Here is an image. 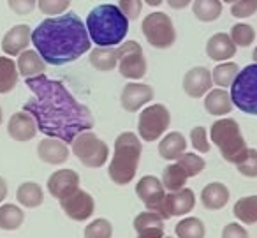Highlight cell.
<instances>
[{"label":"cell","instance_id":"25","mask_svg":"<svg viewBox=\"0 0 257 238\" xmlns=\"http://www.w3.org/2000/svg\"><path fill=\"white\" fill-rule=\"evenodd\" d=\"M16 201L25 208H37L44 201V191L36 182H23L16 191Z\"/></svg>","mask_w":257,"mask_h":238},{"label":"cell","instance_id":"16","mask_svg":"<svg viewBox=\"0 0 257 238\" xmlns=\"http://www.w3.org/2000/svg\"><path fill=\"white\" fill-rule=\"evenodd\" d=\"M46 187L48 192L60 201V199L67 198L69 194H72L76 189H79V175L74 170H69V168L57 170L48 178Z\"/></svg>","mask_w":257,"mask_h":238},{"label":"cell","instance_id":"20","mask_svg":"<svg viewBox=\"0 0 257 238\" xmlns=\"http://www.w3.org/2000/svg\"><path fill=\"white\" fill-rule=\"evenodd\" d=\"M236 44L232 43L231 36L224 32L213 34L206 43V55L215 62H227L236 55Z\"/></svg>","mask_w":257,"mask_h":238},{"label":"cell","instance_id":"17","mask_svg":"<svg viewBox=\"0 0 257 238\" xmlns=\"http://www.w3.org/2000/svg\"><path fill=\"white\" fill-rule=\"evenodd\" d=\"M37 131L39 129H37L36 118L30 113H27L25 110L15 113L8 122V132L15 141L20 143L30 141L32 138H36Z\"/></svg>","mask_w":257,"mask_h":238},{"label":"cell","instance_id":"45","mask_svg":"<svg viewBox=\"0 0 257 238\" xmlns=\"http://www.w3.org/2000/svg\"><path fill=\"white\" fill-rule=\"evenodd\" d=\"M138 238H164V227H150L141 233H138Z\"/></svg>","mask_w":257,"mask_h":238},{"label":"cell","instance_id":"33","mask_svg":"<svg viewBox=\"0 0 257 238\" xmlns=\"http://www.w3.org/2000/svg\"><path fill=\"white\" fill-rule=\"evenodd\" d=\"M175 233L178 238H204L206 227L204 222L197 217H185L175 227Z\"/></svg>","mask_w":257,"mask_h":238},{"label":"cell","instance_id":"28","mask_svg":"<svg viewBox=\"0 0 257 238\" xmlns=\"http://www.w3.org/2000/svg\"><path fill=\"white\" fill-rule=\"evenodd\" d=\"M90 64L97 69V71H113L118 65L116 60V50L114 48H104L97 46L93 50H90Z\"/></svg>","mask_w":257,"mask_h":238},{"label":"cell","instance_id":"13","mask_svg":"<svg viewBox=\"0 0 257 238\" xmlns=\"http://www.w3.org/2000/svg\"><path fill=\"white\" fill-rule=\"evenodd\" d=\"M196 206V194L192 189L183 187L176 192H168L164 199V212L162 219H171V217H182L192 212Z\"/></svg>","mask_w":257,"mask_h":238},{"label":"cell","instance_id":"1","mask_svg":"<svg viewBox=\"0 0 257 238\" xmlns=\"http://www.w3.org/2000/svg\"><path fill=\"white\" fill-rule=\"evenodd\" d=\"M25 85L34 97L27 101L23 110L36 118L37 129L44 136L72 143L78 134L92 131L95 124L93 115L62 82L41 74L27 78Z\"/></svg>","mask_w":257,"mask_h":238},{"label":"cell","instance_id":"39","mask_svg":"<svg viewBox=\"0 0 257 238\" xmlns=\"http://www.w3.org/2000/svg\"><path fill=\"white\" fill-rule=\"evenodd\" d=\"M238 173L246 178H257V150L248 148L246 157L238 164Z\"/></svg>","mask_w":257,"mask_h":238},{"label":"cell","instance_id":"2","mask_svg":"<svg viewBox=\"0 0 257 238\" xmlns=\"http://www.w3.org/2000/svg\"><path fill=\"white\" fill-rule=\"evenodd\" d=\"M32 44L50 65H65L90 51L92 39L76 13H64L41 22L32 32Z\"/></svg>","mask_w":257,"mask_h":238},{"label":"cell","instance_id":"23","mask_svg":"<svg viewBox=\"0 0 257 238\" xmlns=\"http://www.w3.org/2000/svg\"><path fill=\"white\" fill-rule=\"evenodd\" d=\"M18 71L20 76L23 78H34V76H41L46 71V62L43 60L37 50H25L18 55Z\"/></svg>","mask_w":257,"mask_h":238},{"label":"cell","instance_id":"31","mask_svg":"<svg viewBox=\"0 0 257 238\" xmlns=\"http://www.w3.org/2000/svg\"><path fill=\"white\" fill-rule=\"evenodd\" d=\"M239 72V67L238 64L234 62H220L217 67L213 69L211 72V80H213V85L220 87V89H227L234 83L236 76Z\"/></svg>","mask_w":257,"mask_h":238},{"label":"cell","instance_id":"19","mask_svg":"<svg viewBox=\"0 0 257 238\" xmlns=\"http://www.w3.org/2000/svg\"><path fill=\"white\" fill-rule=\"evenodd\" d=\"M37 155L43 163L51 164V166H60L71 155V150H69L67 143L62 141L57 138H48L39 141L37 145Z\"/></svg>","mask_w":257,"mask_h":238},{"label":"cell","instance_id":"41","mask_svg":"<svg viewBox=\"0 0 257 238\" xmlns=\"http://www.w3.org/2000/svg\"><path fill=\"white\" fill-rule=\"evenodd\" d=\"M190 143H192L194 150L199 153H208L211 148L210 141H208V136H206V129L204 127H194L190 131Z\"/></svg>","mask_w":257,"mask_h":238},{"label":"cell","instance_id":"6","mask_svg":"<svg viewBox=\"0 0 257 238\" xmlns=\"http://www.w3.org/2000/svg\"><path fill=\"white\" fill-rule=\"evenodd\" d=\"M232 104L239 111L257 117V64H250L238 72L231 85Z\"/></svg>","mask_w":257,"mask_h":238},{"label":"cell","instance_id":"48","mask_svg":"<svg viewBox=\"0 0 257 238\" xmlns=\"http://www.w3.org/2000/svg\"><path fill=\"white\" fill-rule=\"evenodd\" d=\"M164 0H145V4L152 6V8H157V6H161Z\"/></svg>","mask_w":257,"mask_h":238},{"label":"cell","instance_id":"40","mask_svg":"<svg viewBox=\"0 0 257 238\" xmlns=\"http://www.w3.org/2000/svg\"><path fill=\"white\" fill-rule=\"evenodd\" d=\"M257 13V0H236L232 2L231 15L234 18H250Z\"/></svg>","mask_w":257,"mask_h":238},{"label":"cell","instance_id":"47","mask_svg":"<svg viewBox=\"0 0 257 238\" xmlns=\"http://www.w3.org/2000/svg\"><path fill=\"white\" fill-rule=\"evenodd\" d=\"M8 191H9V189H8V182L0 177V205H2V201L8 198Z\"/></svg>","mask_w":257,"mask_h":238},{"label":"cell","instance_id":"30","mask_svg":"<svg viewBox=\"0 0 257 238\" xmlns=\"http://www.w3.org/2000/svg\"><path fill=\"white\" fill-rule=\"evenodd\" d=\"M192 11L199 22L210 23L218 20L222 15V2L220 0H194Z\"/></svg>","mask_w":257,"mask_h":238},{"label":"cell","instance_id":"34","mask_svg":"<svg viewBox=\"0 0 257 238\" xmlns=\"http://www.w3.org/2000/svg\"><path fill=\"white\" fill-rule=\"evenodd\" d=\"M176 164L187 173V177H197L206 168V161L194 152H185L176 159Z\"/></svg>","mask_w":257,"mask_h":238},{"label":"cell","instance_id":"22","mask_svg":"<svg viewBox=\"0 0 257 238\" xmlns=\"http://www.w3.org/2000/svg\"><path fill=\"white\" fill-rule=\"evenodd\" d=\"M232 99L231 94H227L225 89H211L210 92L204 96V110L211 115V117H225L232 111Z\"/></svg>","mask_w":257,"mask_h":238},{"label":"cell","instance_id":"5","mask_svg":"<svg viewBox=\"0 0 257 238\" xmlns=\"http://www.w3.org/2000/svg\"><path fill=\"white\" fill-rule=\"evenodd\" d=\"M210 136L213 145L220 150V155L224 161L238 166L248 153V146L241 134L238 122L234 118H220V120L213 122L210 127Z\"/></svg>","mask_w":257,"mask_h":238},{"label":"cell","instance_id":"15","mask_svg":"<svg viewBox=\"0 0 257 238\" xmlns=\"http://www.w3.org/2000/svg\"><path fill=\"white\" fill-rule=\"evenodd\" d=\"M213 80H211V72L204 65H197L192 67L190 71L185 72L183 76V90L189 97L192 99H199V97L206 96L211 90Z\"/></svg>","mask_w":257,"mask_h":238},{"label":"cell","instance_id":"12","mask_svg":"<svg viewBox=\"0 0 257 238\" xmlns=\"http://www.w3.org/2000/svg\"><path fill=\"white\" fill-rule=\"evenodd\" d=\"M60 206L69 219L76 220V222H83L93 215L95 201H93L92 194H88L83 189H76L67 198L60 199Z\"/></svg>","mask_w":257,"mask_h":238},{"label":"cell","instance_id":"49","mask_svg":"<svg viewBox=\"0 0 257 238\" xmlns=\"http://www.w3.org/2000/svg\"><path fill=\"white\" fill-rule=\"evenodd\" d=\"M252 58H253V64H257V46H255V50H253V53H252Z\"/></svg>","mask_w":257,"mask_h":238},{"label":"cell","instance_id":"46","mask_svg":"<svg viewBox=\"0 0 257 238\" xmlns=\"http://www.w3.org/2000/svg\"><path fill=\"white\" fill-rule=\"evenodd\" d=\"M168 2V6L171 9H176V11H180V9H185L187 6H190L194 2V0H166Z\"/></svg>","mask_w":257,"mask_h":238},{"label":"cell","instance_id":"8","mask_svg":"<svg viewBox=\"0 0 257 238\" xmlns=\"http://www.w3.org/2000/svg\"><path fill=\"white\" fill-rule=\"evenodd\" d=\"M141 30H143L150 46L157 48V50H168L176 41V30L173 25V20L166 13L147 15L141 23Z\"/></svg>","mask_w":257,"mask_h":238},{"label":"cell","instance_id":"27","mask_svg":"<svg viewBox=\"0 0 257 238\" xmlns=\"http://www.w3.org/2000/svg\"><path fill=\"white\" fill-rule=\"evenodd\" d=\"M25 220V212L15 203H4L0 205V229L16 231L22 227Z\"/></svg>","mask_w":257,"mask_h":238},{"label":"cell","instance_id":"9","mask_svg":"<svg viewBox=\"0 0 257 238\" xmlns=\"http://www.w3.org/2000/svg\"><path fill=\"white\" fill-rule=\"evenodd\" d=\"M171 124V113L164 104H150L140 113L138 134L143 141H157Z\"/></svg>","mask_w":257,"mask_h":238},{"label":"cell","instance_id":"43","mask_svg":"<svg viewBox=\"0 0 257 238\" xmlns=\"http://www.w3.org/2000/svg\"><path fill=\"white\" fill-rule=\"evenodd\" d=\"M8 4L13 13L20 16H29L36 9L37 0H8Z\"/></svg>","mask_w":257,"mask_h":238},{"label":"cell","instance_id":"18","mask_svg":"<svg viewBox=\"0 0 257 238\" xmlns=\"http://www.w3.org/2000/svg\"><path fill=\"white\" fill-rule=\"evenodd\" d=\"M30 39H32V34H30L29 25L25 23L15 25L2 37V51L9 57H18L22 51L29 50Z\"/></svg>","mask_w":257,"mask_h":238},{"label":"cell","instance_id":"32","mask_svg":"<svg viewBox=\"0 0 257 238\" xmlns=\"http://www.w3.org/2000/svg\"><path fill=\"white\" fill-rule=\"evenodd\" d=\"M187 180V173L178 166V164H169V166L164 168V173H162V184H164V189L168 192H176L180 189L185 187Z\"/></svg>","mask_w":257,"mask_h":238},{"label":"cell","instance_id":"21","mask_svg":"<svg viewBox=\"0 0 257 238\" xmlns=\"http://www.w3.org/2000/svg\"><path fill=\"white\" fill-rule=\"evenodd\" d=\"M229 198H231V192H229L227 185L222 184V182H211L201 191V203H203L204 208L211 210V212L224 208L227 205Z\"/></svg>","mask_w":257,"mask_h":238},{"label":"cell","instance_id":"50","mask_svg":"<svg viewBox=\"0 0 257 238\" xmlns=\"http://www.w3.org/2000/svg\"><path fill=\"white\" fill-rule=\"evenodd\" d=\"M2 120H4V113H2V106H0V125H2Z\"/></svg>","mask_w":257,"mask_h":238},{"label":"cell","instance_id":"4","mask_svg":"<svg viewBox=\"0 0 257 238\" xmlns=\"http://www.w3.org/2000/svg\"><path fill=\"white\" fill-rule=\"evenodd\" d=\"M143 145L136 132L125 131L114 141V153L111 157L107 175L116 185H127L136 178Z\"/></svg>","mask_w":257,"mask_h":238},{"label":"cell","instance_id":"38","mask_svg":"<svg viewBox=\"0 0 257 238\" xmlns=\"http://www.w3.org/2000/svg\"><path fill=\"white\" fill-rule=\"evenodd\" d=\"M71 6V0H37V8L43 15L60 16Z\"/></svg>","mask_w":257,"mask_h":238},{"label":"cell","instance_id":"36","mask_svg":"<svg viewBox=\"0 0 257 238\" xmlns=\"http://www.w3.org/2000/svg\"><path fill=\"white\" fill-rule=\"evenodd\" d=\"M111 236H113V224L107 219H102V217L92 220L85 227V238H111Z\"/></svg>","mask_w":257,"mask_h":238},{"label":"cell","instance_id":"3","mask_svg":"<svg viewBox=\"0 0 257 238\" xmlns=\"http://www.w3.org/2000/svg\"><path fill=\"white\" fill-rule=\"evenodd\" d=\"M86 30L92 44L114 48L123 43L128 32V20L114 4H100L86 16Z\"/></svg>","mask_w":257,"mask_h":238},{"label":"cell","instance_id":"10","mask_svg":"<svg viewBox=\"0 0 257 238\" xmlns=\"http://www.w3.org/2000/svg\"><path fill=\"white\" fill-rule=\"evenodd\" d=\"M118 71L123 78L138 82L147 74V58L143 48L136 41H127L116 48Z\"/></svg>","mask_w":257,"mask_h":238},{"label":"cell","instance_id":"26","mask_svg":"<svg viewBox=\"0 0 257 238\" xmlns=\"http://www.w3.org/2000/svg\"><path fill=\"white\" fill-rule=\"evenodd\" d=\"M20 80L18 65L13 58L0 57V94H9L15 90Z\"/></svg>","mask_w":257,"mask_h":238},{"label":"cell","instance_id":"14","mask_svg":"<svg viewBox=\"0 0 257 238\" xmlns=\"http://www.w3.org/2000/svg\"><path fill=\"white\" fill-rule=\"evenodd\" d=\"M154 89L150 85H145V83H127L121 90L120 96V103L121 108L128 113H136L140 111L145 104H148L152 99H154Z\"/></svg>","mask_w":257,"mask_h":238},{"label":"cell","instance_id":"29","mask_svg":"<svg viewBox=\"0 0 257 238\" xmlns=\"http://www.w3.org/2000/svg\"><path fill=\"white\" fill-rule=\"evenodd\" d=\"M234 217L243 224H257V196L239 198L232 206Z\"/></svg>","mask_w":257,"mask_h":238},{"label":"cell","instance_id":"7","mask_svg":"<svg viewBox=\"0 0 257 238\" xmlns=\"http://www.w3.org/2000/svg\"><path fill=\"white\" fill-rule=\"evenodd\" d=\"M72 153L86 168H102L109 159V146L95 132L85 131L72 139Z\"/></svg>","mask_w":257,"mask_h":238},{"label":"cell","instance_id":"37","mask_svg":"<svg viewBox=\"0 0 257 238\" xmlns=\"http://www.w3.org/2000/svg\"><path fill=\"white\" fill-rule=\"evenodd\" d=\"M133 226H134V229H136V233H141V231L150 229V227H164V219H162L159 213L148 210V212H143L134 217Z\"/></svg>","mask_w":257,"mask_h":238},{"label":"cell","instance_id":"44","mask_svg":"<svg viewBox=\"0 0 257 238\" xmlns=\"http://www.w3.org/2000/svg\"><path fill=\"white\" fill-rule=\"evenodd\" d=\"M222 238H250L248 231L238 222H229L222 229Z\"/></svg>","mask_w":257,"mask_h":238},{"label":"cell","instance_id":"11","mask_svg":"<svg viewBox=\"0 0 257 238\" xmlns=\"http://www.w3.org/2000/svg\"><path fill=\"white\" fill-rule=\"evenodd\" d=\"M136 194L150 212H155L162 217V212H164V199H166V189H164L162 180H159L154 175L141 177L140 182L136 184Z\"/></svg>","mask_w":257,"mask_h":238},{"label":"cell","instance_id":"35","mask_svg":"<svg viewBox=\"0 0 257 238\" xmlns=\"http://www.w3.org/2000/svg\"><path fill=\"white\" fill-rule=\"evenodd\" d=\"M229 36H231L232 43H234L236 46L248 48L250 44L253 43V39H255V30H253V27L248 25V23H236V25H232Z\"/></svg>","mask_w":257,"mask_h":238},{"label":"cell","instance_id":"24","mask_svg":"<svg viewBox=\"0 0 257 238\" xmlns=\"http://www.w3.org/2000/svg\"><path fill=\"white\" fill-rule=\"evenodd\" d=\"M187 150L185 136L178 131L168 132L159 143V155L166 161H176Z\"/></svg>","mask_w":257,"mask_h":238},{"label":"cell","instance_id":"42","mask_svg":"<svg viewBox=\"0 0 257 238\" xmlns=\"http://www.w3.org/2000/svg\"><path fill=\"white\" fill-rule=\"evenodd\" d=\"M118 8H120V11L123 13L128 22H134V20H138V16L141 15L143 0H120V2H118Z\"/></svg>","mask_w":257,"mask_h":238},{"label":"cell","instance_id":"52","mask_svg":"<svg viewBox=\"0 0 257 238\" xmlns=\"http://www.w3.org/2000/svg\"><path fill=\"white\" fill-rule=\"evenodd\" d=\"M164 238H171V236H164Z\"/></svg>","mask_w":257,"mask_h":238},{"label":"cell","instance_id":"51","mask_svg":"<svg viewBox=\"0 0 257 238\" xmlns=\"http://www.w3.org/2000/svg\"><path fill=\"white\" fill-rule=\"evenodd\" d=\"M220 2H225V4H232V2H236V0H220Z\"/></svg>","mask_w":257,"mask_h":238}]
</instances>
